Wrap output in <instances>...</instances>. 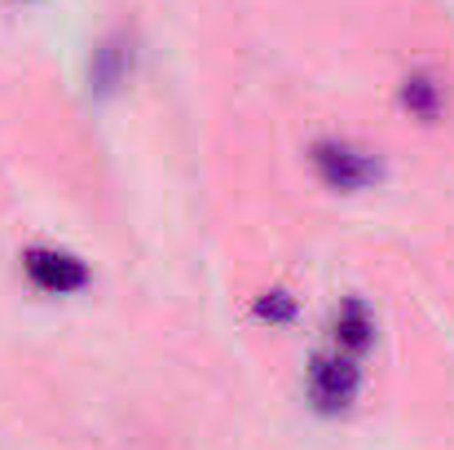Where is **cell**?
<instances>
[{"mask_svg":"<svg viewBox=\"0 0 454 450\" xmlns=\"http://www.w3.org/2000/svg\"><path fill=\"white\" fill-rule=\"evenodd\" d=\"M309 163L317 172V181L326 190H340V194H357V190H371L380 181V159L357 142H344V138H326L309 150Z\"/></svg>","mask_w":454,"mask_h":450,"instance_id":"6da1fadb","label":"cell"},{"mask_svg":"<svg viewBox=\"0 0 454 450\" xmlns=\"http://www.w3.org/2000/svg\"><path fill=\"white\" fill-rule=\"evenodd\" d=\"M304 389H309V402H313L317 415H344L362 393V367H357V358L326 349L309 362Z\"/></svg>","mask_w":454,"mask_h":450,"instance_id":"7a4b0ae2","label":"cell"},{"mask_svg":"<svg viewBox=\"0 0 454 450\" xmlns=\"http://www.w3.org/2000/svg\"><path fill=\"white\" fill-rule=\"evenodd\" d=\"M22 279L40 292V296H75L93 283V270L67 252V248H49V243H31L22 257Z\"/></svg>","mask_w":454,"mask_h":450,"instance_id":"3957f363","label":"cell"},{"mask_svg":"<svg viewBox=\"0 0 454 450\" xmlns=\"http://www.w3.org/2000/svg\"><path fill=\"white\" fill-rule=\"evenodd\" d=\"M133 67H137V40H133V31H129V27L106 31V36L93 44V58H89V93H93L98 102L115 98V93L129 84Z\"/></svg>","mask_w":454,"mask_h":450,"instance_id":"277c9868","label":"cell"},{"mask_svg":"<svg viewBox=\"0 0 454 450\" xmlns=\"http://www.w3.org/2000/svg\"><path fill=\"white\" fill-rule=\"evenodd\" d=\"M331 340H335L340 353L362 358V353L375 344V313H371V304L357 296L340 300V309H335V318H331Z\"/></svg>","mask_w":454,"mask_h":450,"instance_id":"5b68a950","label":"cell"},{"mask_svg":"<svg viewBox=\"0 0 454 450\" xmlns=\"http://www.w3.org/2000/svg\"><path fill=\"white\" fill-rule=\"evenodd\" d=\"M402 107L415 115V120H424V124H433L437 115H442V107H446V89L433 80V75H411L406 84H402Z\"/></svg>","mask_w":454,"mask_h":450,"instance_id":"8992f818","label":"cell"},{"mask_svg":"<svg viewBox=\"0 0 454 450\" xmlns=\"http://www.w3.org/2000/svg\"><path fill=\"white\" fill-rule=\"evenodd\" d=\"M256 318L261 322H270V327H287V322H296V296H287V292H261L256 296Z\"/></svg>","mask_w":454,"mask_h":450,"instance_id":"52a82bcc","label":"cell"},{"mask_svg":"<svg viewBox=\"0 0 454 450\" xmlns=\"http://www.w3.org/2000/svg\"><path fill=\"white\" fill-rule=\"evenodd\" d=\"M13 4H35V0H13Z\"/></svg>","mask_w":454,"mask_h":450,"instance_id":"ba28073f","label":"cell"}]
</instances>
